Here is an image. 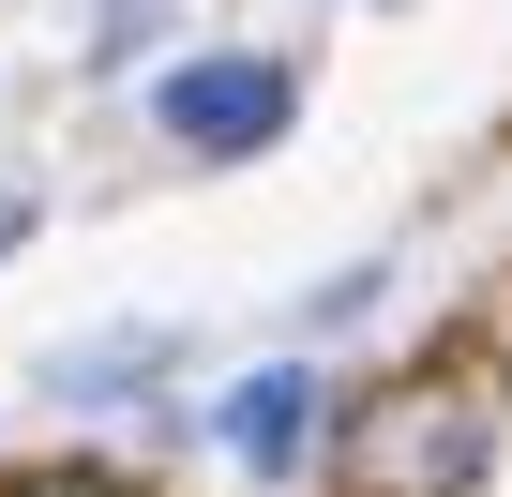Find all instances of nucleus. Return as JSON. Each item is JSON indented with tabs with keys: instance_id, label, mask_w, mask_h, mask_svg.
I'll return each mask as SVG.
<instances>
[{
	"instance_id": "7ed1b4c3",
	"label": "nucleus",
	"mask_w": 512,
	"mask_h": 497,
	"mask_svg": "<svg viewBox=\"0 0 512 497\" xmlns=\"http://www.w3.org/2000/svg\"><path fill=\"white\" fill-rule=\"evenodd\" d=\"M302 437H317V377H302V362H272V377H241V392H226V452H241L256 482H287Z\"/></svg>"
},
{
	"instance_id": "f03ea898",
	"label": "nucleus",
	"mask_w": 512,
	"mask_h": 497,
	"mask_svg": "<svg viewBox=\"0 0 512 497\" xmlns=\"http://www.w3.org/2000/svg\"><path fill=\"white\" fill-rule=\"evenodd\" d=\"M151 121H166L181 151L241 166L256 136H287V61H256V46H226V61H181V76H151Z\"/></svg>"
},
{
	"instance_id": "20e7f679",
	"label": "nucleus",
	"mask_w": 512,
	"mask_h": 497,
	"mask_svg": "<svg viewBox=\"0 0 512 497\" xmlns=\"http://www.w3.org/2000/svg\"><path fill=\"white\" fill-rule=\"evenodd\" d=\"M151 31H166V0H106V31H91V46H106V61H136Z\"/></svg>"
},
{
	"instance_id": "39448f33",
	"label": "nucleus",
	"mask_w": 512,
	"mask_h": 497,
	"mask_svg": "<svg viewBox=\"0 0 512 497\" xmlns=\"http://www.w3.org/2000/svg\"><path fill=\"white\" fill-rule=\"evenodd\" d=\"M31 497H121V482H91V467H76V482H31Z\"/></svg>"
},
{
	"instance_id": "f257e3e1",
	"label": "nucleus",
	"mask_w": 512,
	"mask_h": 497,
	"mask_svg": "<svg viewBox=\"0 0 512 497\" xmlns=\"http://www.w3.org/2000/svg\"><path fill=\"white\" fill-rule=\"evenodd\" d=\"M482 452H497V407H467V392H392V407H362V497H467Z\"/></svg>"
}]
</instances>
